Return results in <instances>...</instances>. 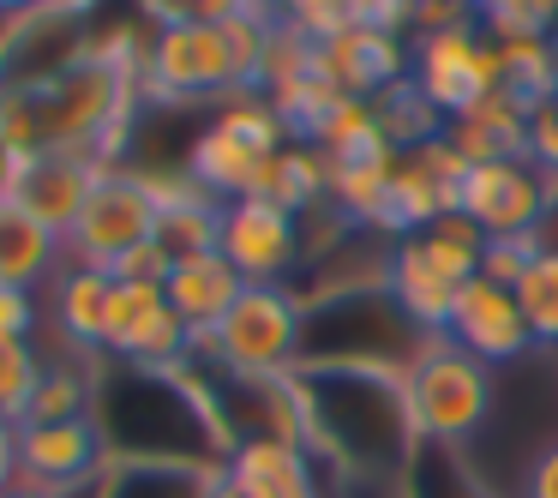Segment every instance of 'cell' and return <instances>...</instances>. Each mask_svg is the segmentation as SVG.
Instances as JSON below:
<instances>
[{
	"label": "cell",
	"mask_w": 558,
	"mask_h": 498,
	"mask_svg": "<svg viewBox=\"0 0 558 498\" xmlns=\"http://www.w3.org/2000/svg\"><path fill=\"white\" fill-rule=\"evenodd\" d=\"M265 31L246 19H186L174 31L150 37V61L138 78V97L150 102H186V97H241L258 90V61H265Z\"/></svg>",
	"instance_id": "cell-1"
},
{
	"label": "cell",
	"mask_w": 558,
	"mask_h": 498,
	"mask_svg": "<svg viewBox=\"0 0 558 498\" xmlns=\"http://www.w3.org/2000/svg\"><path fill=\"white\" fill-rule=\"evenodd\" d=\"M493 366L474 361L469 349L438 330V337L414 342V361L402 366V409H409L414 438L426 445H469L493 414Z\"/></svg>",
	"instance_id": "cell-2"
},
{
	"label": "cell",
	"mask_w": 558,
	"mask_h": 498,
	"mask_svg": "<svg viewBox=\"0 0 558 498\" xmlns=\"http://www.w3.org/2000/svg\"><path fill=\"white\" fill-rule=\"evenodd\" d=\"M193 354L234 378H289L306 361V301L289 282H246L210 337H193Z\"/></svg>",
	"instance_id": "cell-3"
},
{
	"label": "cell",
	"mask_w": 558,
	"mask_h": 498,
	"mask_svg": "<svg viewBox=\"0 0 558 498\" xmlns=\"http://www.w3.org/2000/svg\"><path fill=\"white\" fill-rule=\"evenodd\" d=\"M157 217H162L157 198L145 193V181L133 169H102L90 198H85V210H78V222L66 229V258L114 277V265L126 253L157 241Z\"/></svg>",
	"instance_id": "cell-4"
},
{
	"label": "cell",
	"mask_w": 558,
	"mask_h": 498,
	"mask_svg": "<svg viewBox=\"0 0 558 498\" xmlns=\"http://www.w3.org/2000/svg\"><path fill=\"white\" fill-rule=\"evenodd\" d=\"M409 78L421 85V97L433 102L445 121H462L469 109H481L505 73H498V42L481 25H457V31H426L414 37L409 54Z\"/></svg>",
	"instance_id": "cell-5"
},
{
	"label": "cell",
	"mask_w": 558,
	"mask_h": 498,
	"mask_svg": "<svg viewBox=\"0 0 558 498\" xmlns=\"http://www.w3.org/2000/svg\"><path fill=\"white\" fill-rule=\"evenodd\" d=\"M102 354L121 366H145V373H169L193 354V330L174 318L162 282H121L109 289V325H102Z\"/></svg>",
	"instance_id": "cell-6"
},
{
	"label": "cell",
	"mask_w": 558,
	"mask_h": 498,
	"mask_svg": "<svg viewBox=\"0 0 558 498\" xmlns=\"http://www.w3.org/2000/svg\"><path fill=\"white\" fill-rule=\"evenodd\" d=\"M217 253L241 270V282H289V270L306 258L301 217H289L270 198H234L222 205Z\"/></svg>",
	"instance_id": "cell-7"
},
{
	"label": "cell",
	"mask_w": 558,
	"mask_h": 498,
	"mask_svg": "<svg viewBox=\"0 0 558 498\" xmlns=\"http://www.w3.org/2000/svg\"><path fill=\"white\" fill-rule=\"evenodd\" d=\"M102 474H109V445H102V426L90 414L19 426V486L73 498L78 486H97Z\"/></svg>",
	"instance_id": "cell-8"
},
{
	"label": "cell",
	"mask_w": 558,
	"mask_h": 498,
	"mask_svg": "<svg viewBox=\"0 0 558 498\" xmlns=\"http://www.w3.org/2000/svg\"><path fill=\"white\" fill-rule=\"evenodd\" d=\"M462 217L486 234V241H505V234H541L553 205H546L541 169L529 157H505V162H474L469 181H462Z\"/></svg>",
	"instance_id": "cell-9"
},
{
	"label": "cell",
	"mask_w": 558,
	"mask_h": 498,
	"mask_svg": "<svg viewBox=\"0 0 558 498\" xmlns=\"http://www.w3.org/2000/svg\"><path fill=\"white\" fill-rule=\"evenodd\" d=\"M445 337L457 342V349H469L474 361H486V366L522 361V354L534 349L529 318H522V306H517V289H505V282H493V277H469L457 289Z\"/></svg>",
	"instance_id": "cell-10"
},
{
	"label": "cell",
	"mask_w": 558,
	"mask_h": 498,
	"mask_svg": "<svg viewBox=\"0 0 558 498\" xmlns=\"http://www.w3.org/2000/svg\"><path fill=\"white\" fill-rule=\"evenodd\" d=\"M313 66L342 90V97L378 102L385 90H397L402 78H409V49H402V37H390V31L342 25L337 37H325L313 49Z\"/></svg>",
	"instance_id": "cell-11"
},
{
	"label": "cell",
	"mask_w": 558,
	"mask_h": 498,
	"mask_svg": "<svg viewBox=\"0 0 558 498\" xmlns=\"http://www.w3.org/2000/svg\"><path fill=\"white\" fill-rule=\"evenodd\" d=\"M97 174H102V162L85 157V150H31L25 169H19L13 205L31 210L43 229H54L66 241V229L78 222V210H85Z\"/></svg>",
	"instance_id": "cell-12"
},
{
	"label": "cell",
	"mask_w": 558,
	"mask_h": 498,
	"mask_svg": "<svg viewBox=\"0 0 558 498\" xmlns=\"http://www.w3.org/2000/svg\"><path fill=\"white\" fill-rule=\"evenodd\" d=\"M457 289H462V282H450L445 270H438V258L426 253L421 234H402V241H390V258H385V294H390L397 318L414 330V337H438V330L450 325Z\"/></svg>",
	"instance_id": "cell-13"
},
{
	"label": "cell",
	"mask_w": 558,
	"mask_h": 498,
	"mask_svg": "<svg viewBox=\"0 0 558 498\" xmlns=\"http://www.w3.org/2000/svg\"><path fill=\"white\" fill-rule=\"evenodd\" d=\"M450 210H462V198L450 193V186L438 181L433 169H426L421 150H397V162H390V181H385V205H378L373 229H385L390 241H402V234L433 229V222L450 217Z\"/></svg>",
	"instance_id": "cell-14"
},
{
	"label": "cell",
	"mask_w": 558,
	"mask_h": 498,
	"mask_svg": "<svg viewBox=\"0 0 558 498\" xmlns=\"http://www.w3.org/2000/svg\"><path fill=\"white\" fill-rule=\"evenodd\" d=\"M241 270L229 265L222 253H198V258H181V265L169 270V282H162V294H169L174 318H181L193 337H210V330L229 318V306L241 301Z\"/></svg>",
	"instance_id": "cell-15"
},
{
	"label": "cell",
	"mask_w": 558,
	"mask_h": 498,
	"mask_svg": "<svg viewBox=\"0 0 558 498\" xmlns=\"http://www.w3.org/2000/svg\"><path fill=\"white\" fill-rule=\"evenodd\" d=\"M265 169H270L265 150H253L246 138H234L222 121H210L205 133L193 138V150H186V174H193L217 205H222V198H229V205H234V198H258Z\"/></svg>",
	"instance_id": "cell-16"
},
{
	"label": "cell",
	"mask_w": 558,
	"mask_h": 498,
	"mask_svg": "<svg viewBox=\"0 0 558 498\" xmlns=\"http://www.w3.org/2000/svg\"><path fill=\"white\" fill-rule=\"evenodd\" d=\"M61 270H66V241L7 198V205H0V282L37 294V289H49Z\"/></svg>",
	"instance_id": "cell-17"
},
{
	"label": "cell",
	"mask_w": 558,
	"mask_h": 498,
	"mask_svg": "<svg viewBox=\"0 0 558 498\" xmlns=\"http://www.w3.org/2000/svg\"><path fill=\"white\" fill-rule=\"evenodd\" d=\"M529 102L510 97L505 85L493 90V97L481 102V109H469L462 121L445 126V138L462 150L469 162H505V157H529Z\"/></svg>",
	"instance_id": "cell-18"
},
{
	"label": "cell",
	"mask_w": 558,
	"mask_h": 498,
	"mask_svg": "<svg viewBox=\"0 0 558 498\" xmlns=\"http://www.w3.org/2000/svg\"><path fill=\"white\" fill-rule=\"evenodd\" d=\"M109 289H114L109 270L73 265V258H66V270L49 282L54 325H61V337L73 342V349L102 354V325H109Z\"/></svg>",
	"instance_id": "cell-19"
},
{
	"label": "cell",
	"mask_w": 558,
	"mask_h": 498,
	"mask_svg": "<svg viewBox=\"0 0 558 498\" xmlns=\"http://www.w3.org/2000/svg\"><path fill=\"white\" fill-rule=\"evenodd\" d=\"M258 198L282 205L289 217H306V210L330 205V157H325L318 145H294V138H289V145L270 157Z\"/></svg>",
	"instance_id": "cell-20"
},
{
	"label": "cell",
	"mask_w": 558,
	"mask_h": 498,
	"mask_svg": "<svg viewBox=\"0 0 558 498\" xmlns=\"http://www.w3.org/2000/svg\"><path fill=\"white\" fill-rule=\"evenodd\" d=\"M217 469L210 462H109L97 498H210Z\"/></svg>",
	"instance_id": "cell-21"
},
{
	"label": "cell",
	"mask_w": 558,
	"mask_h": 498,
	"mask_svg": "<svg viewBox=\"0 0 558 498\" xmlns=\"http://www.w3.org/2000/svg\"><path fill=\"white\" fill-rule=\"evenodd\" d=\"M270 102H277V114H282V126H289L294 145H318V133H325L330 114H337L349 97H342L318 66H306L301 78H289L282 90H270Z\"/></svg>",
	"instance_id": "cell-22"
},
{
	"label": "cell",
	"mask_w": 558,
	"mask_h": 498,
	"mask_svg": "<svg viewBox=\"0 0 558 498\" xmlns=\"http://www.w3.org/2000/svg\"><path fill=\"white\" fill-rule=\"evenodd\" d=\"M498 73H505L510 97H522L529 109L534 102H553V90H558L553 37H510V42H498Z\"/></svg>",
	"instance_id": "cell-23"
},
{
	"label": "cell",
	"mask_w": 558,
	"mask_h": 498,
	"mask_svg": "<svg viewBox=\"0 0 558 498\" xmlns=\"http://www.w3.org/2000/svg\"><path fill=\"white\" fill-rule=\"evenodd\" d=\"M378 126H385V138L397 150H421V145H433V138H445L450 121L421 97V85H414V78H402L397 90H385V97H378Z\"/></svg>",
	"instance_id": "cell-24"
},
{
	"label": "cell",
	"mask_w": 558,
	"mask_h": 498,
	"mask_svg": "<svg viewBox=\"0 0 558 498\" xmlns=\"http://www.w3.org/2000/svg\"><path fill=\"white\" fill-rule=\"evenodd\" d=\"M517 306L529 318L534 349H558V246H546L517 282Z\"/></svg>",
	"instance_id": "cell-25"
},
{
	"label": "cell",
	"mask_w": 558,
	"mask_h": 498,
	"mask_svg": "<svg viewBox=\"0 0 558 498\" xmlns=\"http://www.w3.org/2000/svg\"><path fill=\"white\" fill-rule=\"evenodd\" d=\"M217 229H222V205L217 198H198V205H174L157 217V246L181 265V258L217 253Z\"/></svg>",
	"instance_id": "cell-26"
},
{
	"label": "cell",
	"mask_w": 558,
	"mask_h": 498,
	"mask_svg": "<svg viewBox=\"0 0 558 498\" xmlns=\"http://www.w3.org/2000/svg\"><path fill=\"white\" fill-rule=\"evenodd\" d=\"M421 241H426V253L438 258V270H445L450 282H469V277H481V253H486V234L474 229L462 210H450V217H438L433 229H421Z\"/></svg>",
	"instance_id": "cell-27"
},
{
	"label": "cell",
	"mask_w": 558,
	"mask_h": 498,
	"mask_svg": "<svg viewBox=\"0 0 558 498\" xmlns=\"http://www.w3.org/2000/svg\"><path fill=\"white\" fill-rule=\"evenodd\" d=\"M90 397H97V385H85V378H78L73 366H49L19 426H43V421H85V414H90Z\"/></svg>",
	"instance_id": "cell-28"
},
{
	"label": "cell",
	"mask_w": 558,
	"mask_h": 498,
	"mask_svg": "<svg viewBox=\"0 0 558 498\" xmlns=\"http://www.w3.org/2000/svg\"><path fill=\"white\" fill-rule=\"evenodd\" d=\"M481 31L493 42L553 37L558 31V0H481Z\"/></svg>",
	"instance_id": "cell-29"
},
{
	"label": "cell",
	"mask_w": 558,
	"mask_h": 498,
	"mask_svg": "<svg viewBox=\"0 0 558 498\" xmlns=\"http://www.w3.org/2000/svg\"><path fill=\"white\" fill-rule=\"evenodd\" d=\"M43 354L31 349V342H0V421H25V409H31V397H37V385H43Z\"/></svg>",
	"instance_id": "cell-30"
},
{
	"label": "cell",
	"mask_w": 558,
	"mask_h": 498,
	"mask_svg": "<svg viewBox=\"0 0 558 498\" xmlns=\"http://www.w3.org/2000/svg\"><path fill=\"white\" fill-rule=\"evenodd\" d=\"M546 229L541 234H505V241H486V253H481V277H493V282H505V289H517L522 282V270L534 265V258L546 253Z\"/></svg>",
	"instance_id": "cell-31"
},
{
	"label": "cell",
	"mask_w": 558,
	"mask_h": 498,
	"mask_svg": "<svg viewBox=\"0 0 558 498\" xmlns=\"http://www.w3.org/2000/svg\"><path fill=\"white\" fill-rule=\"evenodd\" d=\"M277 7H282V19H289L294 31H306L313 42H325V37H337L342 25H354L349 0H277Z\"/></svg>",
	"instance_id": "cell-32"
},
{
	"label": "cell",
	"mask_w": 558,
	"mask_h": 498,
	"mask_svg": "<svg viewBox=\"0 0 558 498\" xmlns=\"http://www.w3.org/2000/svg\"><path fill=\"white\" fill-rule=\"evenodd\" d=\"M37 330V294L0 282V342H31Z\"/></svg>",
	"instance_id": "cell-33"
},
{
	"label": "cell",
	"mask_w": 558,
	"mask_h": 498,
	"mask_svg": "<svg viewBox=\"0 0 558 498\" xmlns=\"http://www.w3.org/2000/svg\"><path fill=\"white\" fill-rule=\"evenodd\" d=\"M457 25H481V0H414V31H457Z\"/></svg>",
	"instance_id": "cell-34"
},
{
	"label": "cell",
	"mask_w": 558,
	"mask_h": 498,
	"mask_svg": "<svg viewBox=\"0 0 558 498\" xmlns=\"http://www.w3.org/2000/svg\"><path fill=\"white\" fill-rule=\"evenodd\" d=\"M529 162L558 174V102H534L529 114Z\"/></svg>",
	"instance_id": "cell-35"
},
{
	"label": "cell",
	"mask_w": 558,
	"mask_h": 498,
	"mask_svg": "<svg viewBox=\"0 0 558 498\" xmlns=\"http://www.w3.org/2000/svg\"><path fill=\"white\" fill-rule=\"evenodd\" d=\"M522 498H558V438L534 450V462L522 469Z\"/></svg>",
	"instance_id": "cell-36"
},
{
	"label": "cell",
	"mask_w": 558,
	"mask_h": 498,
	"mask_svg": "<svg viewBox=\"0 0 558 498\" xmlns=\"http://www.w3.org/2000/svg\"><path fill=\"white\" fill-rule=\"evenodd\" d=\"M19 486V426L0 421V493H13Z\"/></svg>",
	"instance_id": "cell-37"
},
{
	"label": "cell",
	"mask_w": 558,
	"mask_h": 498,
	"mask_svg": "<svg viewBox=\"0 0 558 498\" xmlns=\"http://www.w3.org/2000/svg\"><path fill=\"white\" fill-rule=\"evenodd\" d=\"M43 0H0V19H25V13H37Z\"/></svg>",
	"instance_id": "cell-38"
},
{
	"label": "cell",
	"mask_w": 558,
	"mask_h": 498,
	"mask_svg": "<svg viewBox=\"0 0 558 498\" xmlns=\"http://www.w3.org/2000/svg\"><path fill=\"white\" fill-rule=\"evenodd\" d=\"M0 498H61V493H37V486H13V493H0Z\"/></svg>",
	"instance_id": "cell-39"
},
{
	"label": "cell",
	"mask_w": 558,
	"mask_h": 498,
	"mask_svg": "<svg viewBox=\"0 0 558 498\" xmlns=\"http://www.w3.org/2000/svg\"><path fill=\"white\" fill-rule=\"evenodd\" d=\"M553 49H558V31H553Z\"/></svg>",
	"instance_id": "cell-40"
},
{
	"label": "cell",
	"mask_w": 558,
	"mask_h": 498,
	"mask_svg": "<svg viewBox=\"0 0 558 498\" xmlns=\"http://www.w3.org/2000/svg\"><path fill=\"white\" fill-rule=\"evenodd\" d=\"M553 102H558V90H553Z\"/></svg>",
	"instance_id": "cell-41"
}]
</instances>
